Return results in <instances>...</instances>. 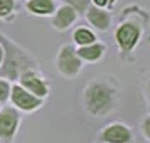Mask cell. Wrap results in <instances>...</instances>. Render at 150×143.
<instances>
[{
  "instance_id": "obj_1",
  "label": "cell",
  "mask_w": 150,
  "mask_h": 143,
  "mask_svg": "<svg viewBox=\"0 0 150 143\" xmlns=\"http://www.w3.org/2000/svg\"><path fill=\"white\" fill-rule=\"evenodd\" d=\"M86 108L93 115H105L113 108L115 103V88L108 82H93L84 91Z\"/></svg>"
},
{
  "instance_id": "obj_2",
  "label": "cell",
  "mask_w": 150,
  "mask_h": 143,
  "mask_svg": "<svg viewBox=\"0 0 150 143\" xmlns=\"http://www.w3.org/2000/svg\"><path fill=\"white\" fill-rule=\"evenodd\" d=\"M0 41L4 42V46H5V54H7L5 64H4V68H2V76H7L10 79H15L22 69L30 68L32 61H30V57H29L22 49L15 47L14 44L8 42L5 37L0 35Z\"/></svg>"
},
{
  "instance_id": "obj_3",
  "label": "cell",
  "mask_w": 150,
  "mask_h": 143,
  "mask_svg": "<svg viewBox=\"0 0 150 143\" xmlns=\"http://www.w3.org/2000/svg\"><path fill=\"white\" fill-rule=\"evenodd\" d=\"M57 68L61 71L62 74L66 76H74L79 68H81V62L79 59L76 57L74 51L71 46H64L59 52V57H57Z\"/></svg>"
},
{
  "instance_id": "obj_4",
  "label": "cell",
  "mask_w": 150,
  "mask_h": 143,
  "mask_svg": "<svg viewBox=\"0 0 150 143\" xmlns=\"http://www.w3.org/2000/svg\"><path fill=\"white\" fill-rule=\"evenodd\" d=\"M138 37H140V27L135 24H123L116 30V41L123 52H130L132 47L137 44Z\"/></svg>"
},
{
  "instance_id": "obj_5",
  "label": "cell",
  "mask_w": 150,
  "mask_h": 143,
  "mask_svg": "<svg viewBox=\"0 0 150 143\" xmlns=\"http://www.w3.org/2000/svg\"><path fill=\"white\" fill-rule=\"evenodd\" d=\"M130 138H132V133L123 125H111V126L103 130L101 135V140L108 143H127L130 142Z\"/></svg>"
},
{
  "instance_id": "obj_6",
  "label": "cell",
  "mask_w": 150,
  "mask_h": 143,
  "mask_svg": "<svg viewBox=\"0 0 150 143\" xmlns=\"http://www.w3.org/2000/svg\"><path fill=\"white\" fill-rule=\"evenodd\" d=\"M17 120L19 118L15 115V111H12V109L2 111V115H0V138L2 140L10 142L15 131V126H17Z\"/></svg>"
},
{
  "instance_id": "obj_7",
  "label": "cell",
  "mask_w": 150,
  "mask_h": 143,
  "mask_svg": "<svg viewBox=\"0 0 150 143\" xmlns=\"http://www.w3.org/2000/svg\"><path fill=\"white\" fill-rule=\"evenodd\" d=\"M12 99H14V103L22 109H35L37 106H41V99H37V98H34L32 94L25 93V91L22 88H19V86H15L14 91H12Z\"/></svg>"
},
{
  "instance_id": "obj_8",
  "label": "cell",
  "mask_w": 150,
  "mask_h": 143,
  "mask_svg": "<svg viewBox=\"0 0 150 143\" xmlns=\"http://www.w3.org/2000/svg\"><path fill=\"white\" fill-rule=\"evenodd\" d=\"M21 81H22V84H24V88H27L30 93H34V94H37V96H46V93H47L46 84H44L34 73H30V71L22 73Z\"/></svg>"
},
{
  "instance_id": "obj_9",
  "label": "cell",
  "mask_w": 150,
  "mask_h": 143,
  "mask_svg": "<svg viewBox=\"0 0 150 143\" xmlns=\"http://www.w3.org/2000/svg\"><path fill=\"white\" fill-rule=\"evenodd\" d=\"M74 19H76L74 8L69 7V5H66V7L59 8V12H57V15H56V19H54V25H56V29L64 30V29H68L69 25L73 24Z\"/></svg>"
},
{
  "instance_id": "obj_10",
  "label": "cell",
  "mask_w": 150,
  "mask_h": 143,
  "mask_svg": "<svg viewBox=\"0 0 150 143\" xmlns=\"http://www.w3.org/2000/svg\"><path fill=\"white\" fill-rule=\"evenodd\" d=\"M88 19L95 27L101 29V30H105V29L110 25V15L106 14V12L100 10V8H89L88 10Z\"/></svg>"
},
{
  "instance_id": "obj_11",
  "label": "cell",
  "mask_w": 150,
  "mask_h": 143,
  "mask_svg": "<svg viewBox=\"0 0 150 143\" xmlns=\"http://www.w3.org/2000/svg\"><path fill=\"white\" fill-rule=\"evenodd\" d=\"M103 51L105 47L100 46V44H96V46H83L79 51H78V54L81 56L83 59H88V61H96V59H100L103 56Z\"/></svg>"
},
{
  "instance_id": "obj_12",
  "label": "cell",
  "mask_w": 150,
  "mask_h": 143,
  "mask_svg": "<svg viewBox=\"0 0 150 143\" xmlns=\"http://www.w3.org/2000/svg\"><path fill=\"white\" fill-rule=\"evenodd\" d=\"M29 8L34 14H51L54 8V4L52 0H32L29 2Z\"/></svg>"
},
{
  "instance_id": "obj_13",
  "label": "cell",
  "mask_w": 150,
  "mask_h": 143,
  "mask_svg": "<svg viewBox=\"0 0 150 143\" xmlns=\"http://www.w3.org/2000/svg\"><path fill=\"white\" fill-rule=\"evenodd\" d=\"M74 39H76V42H78V44H81V46H88V44H91V42L95 41V35L91 34L89 30L79 29V30H76Z\"/></svg>"
},
{
  "instance_id": "obj_14",
  "label": "cell",
  "mask_w": 150,
  "mask_h": 143,
  "mask_svg": "<svg viewBox=\"0 0 150 143\" xmlns=\"http://www.w3.org/2000/svg\"><path fill=\"white\" fill-rule=\"evenodd\" d=\"M12 8H14V0H0V17L8 15Z\"/></svg>"
},
{
  "instance_id": "obj_15",
  "label": "cell",
  "mask_w": 150,
  "mask_h": 143,
  "mask_svg": "<svg viewBox=\"0 0 150 143\" xmlns=\"http://www.w3.org/2000/svg\"><path fill=\"white\" fill-rule=\"evenodd\" d=\"M68 4H71L76 10H84L88 7V0H66Z\"/></svg>"
},
{
  "instance_id": "obj_16",
  "label": "cell",
  "mask_w": 150,
  "mask_h": 143,
  "mask_svg": "<svg viewBox=\"0 0 150 143\" xmlns=\"http://www.w3.org/2000/svg\"><path fill=\"white\" fill-rule=\"evenodd\" d=\"M8 94V84L5 81H0V101H5Z\"/></svg>"
},
{
  "instance_id": "obj_17",
  "label": "cell",
  "mask_w": 150,
  "mask_h": 143,
  "mask_svg": "<svg viewBox=\"0 0 150 143\" xmlns=\"http://www.w3.org/2000/svg\"><path fill=\"white\" fill-rule=\"evenodd\" d=\"M145 135L149 136V120H145Z\"/></svg>"
},
{
  "instance_id": "obj_18",
  "label": "cell",
  "mask_w": 150,
  "mask_h": 143,
  "mask_svg": "<svg viewBox=\"0 0 150 143\" xmlns=\"http://www.w3.org/2000/svg\"><path fill=\"white\" fill-rule=\"evenodd\" d=\"M95 4H96V5H105V4H106V0H95Z\"/></svg>"
},
{
  "instance_id": "obj_19",
  "label": "cell",
  "mask_w": 150,
  "mask_h": 143,
  "mask_svg": "<svg viewBox=\"0 0 150 143\" xmlns=\"http://www.w3.org/2000/svg\"><path fill=\"white\" fill-rule=\"evenodd\" d=\"M2 56H4V51H2V47H0V61H2Z\"/></svg>"
},
{
  "instance_id": "obj_20",
  "label": "cell",
  "mask_w": 150,
  "mask_h": 143,
  "mask_svg": "<svg viewBox=\"0 0 150 143\" xmlns=\"http://www.w3.org/2000/svg\"><path fill=\"white\" fill-rule=\"evenodd\" d=\"M106 2H110V5H113V4H115V0H106Z\"/></svg>"
}]
</instances>
